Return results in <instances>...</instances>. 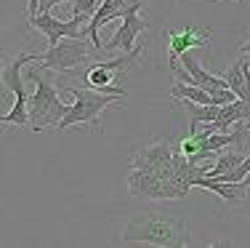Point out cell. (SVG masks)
Returning a JSON list of instances; mask_svg holds the SVG:
<instances>
[{"instance_id": "1", "label": "cell", "mask_w": 250, "mask_h": 248, "mask_svg": "<svg viewBox=\"0 0 250 248\" xmlns=\"http://www.w3.org/2000/svg\"><path fill=\"white\" fill-rule=\"evenodd\" d=\"M120 243H146L160 248H181L189 243L187 216L170 205H149L125 222Z\"/></svg>"}, {"instance_id": "2", "label": "cell", "mask_w": 250, "mask_h": 248, "mask_svg": "<svg viewBox=\"0 0 250 248\" xmlns=\"http://www.w3.org/2000/svg\"><path fill=\"white\" fill-rule=\"evenodd\" d=\"M53 69H48L45 64L40 67H29L27 69V80L35 83V93L29 96V128L32 131H43L64 120V115L69 112V107L62 102L56 83H53Z\"/></svg>"}, {"instance_id": "3", "label": "cell", "mask_w": 250, "mask_h": 248, "mask_svg": "<svg viewBox=\"0 0 250 248\" xmlns=\"http://www.w3.org/2000/svg\"><path fill=\"white\" fill-rule=\"evenodd\" d=\"M64 93L75 96V104L69 107V112L64 115V120L59 123V128H72L77 123H85L93 131H101V112L109 104H123L128 93L120 91H93V88H75V86H62Z\"/></svg>"}, {"instance_id": "4", "label": "cell", "mask_w": 250, "mask_h": 248, "mask_svg": "<svg viewBox=\"0 0 250 248\" xmlns=\"http://www.w3.org/2000/svg\"><path fill=\"white\" fill-rule=\"evenodd\" d=\"M29 62H43V51H35V54H19L16 59H3V93L11 91L16 93V102L8 112H3L0 123L5 126H29V93L24 88V75L21 67Z\"/></svg>"}, {"instance_id": "5", "label": "cell", "mask_w": 250, "mask_h": 248, "mask_svg": "<svg viewBox=\"0 0 250 248\" xmlns=\"http://www.w3.org/2000/svg\"><path fill=\"white\" fill-rule=\"evenodd\" d=\"M93 54H101L96 45H88L83 38H67L59 40L56 45H51L43 54V64L53 72H72L80 64H85L88 59H93Z\"/></svg>"}, {"instance_id": "6", "label": "cell", "mask_w": 250, "mask_h": 248, "mask_svg": "<svg viewBox=\"0 0 250 248\" xmlns=\"http://www.w3.org/2000/svg\"><path fill=\"white\" fill-rule=\"evenodd\" d=\"M88 19H91L88 14H75L69 22H59L48 11V14H38L32 19H27V24L43 32L48 38V45H56L62 38H88V24H85Z\"/></svg>"}, {"instance_id": "7", "label": "cell", "mask_w": 250, "mask_h": 248, "mask_svg": "<svg viewBox=\"0 0 250 248\" xmlns=\"http://www.w3.org/2000/svg\"><path fill=\"white\" fill-rule=\"evenodd\" d=\"M173 139L163 136L157 141H149V144L139 147V150L133 152V158H130V168H146V171H157V174H163V171H168L170 165H173Z\"/></svg>"}, {"instance_id": "8", "label": "cell", "mask_w": 250, "mask_h": 248, "mask_svg": "<svg viewBox=\"0 0 250 248\" xmlns=\"http://www.w3.org/2000/svg\"><path fill=\"white\" fill-rule=\"evenodd\" d=\"M168 54H170V69L178 64V59H181V54H187V51L192 48H205L208 43H210V29L208 27H170L168 32Z\"/></svg>"}, {"instance_id": "9", "label": "cell", "mask_w": 250, "mask_h": 248, "mask_svg": "<svg viewBox=\"0 0 250 248\" xmlns=\"http://www.w3.org/2000/svg\"><path fill=\"white\" fill-rule=\"evenodd\" d=\"M146 27H149V22L141 19V11H130L128 16H123L120 29H117V32L112 35L109 40H106L104 48H106V51H123V54L141 51V45L136 43V40H139L141 32H146Z\"/></svg>"}, {"instance_id": "10", "label": "cell", "mask_w": 250, "mask_h": 248, "mask_svg": "<svg viewBox=\"0 0 250 248\" xmlns=\"http://www.w3.org/2000/svg\"><path fill=\"white\" fill-rule=\"evenodd\" d=\"M128 192L136 200H168L163 176L157 171H146V168H130Z\"/></svg>"}, {"instance_id": "11", "label": "cell", "mask_w": 250, "mask_h": 248, "mask_svg": "<svg viewBox=\"0 0 250 248\" xmlns=\"http://www.w3.org/2000/svg\"><path fill=\"white\" fill-rule=\"evenodd\" d=\"M80 78H83V86L93 88V91H120V93H128L123 86H117V80L125 78V75L117 72V69H112V67H106L104 62L91 64V69H85Z\"/></svg>"}, {"instance_id": "12", "label": "cell", "mask_w": 250, "mask_h": 248, "mask_svg": "<svg viewBox=\"0 0 250 248\" xmlns=\"http://www.w3.org/2000/svg\"><path fill=\"white\" fill-rule=\"evenodd\" d=\"M194 187H202L208 192H216L224 203H242L248 195L250 181H221V179H213V176H200Z\"/></svg>"}, {"instance_id": "13", "label": "cell", "mask_w": 250, "mask_h": 248, "mask_svg": "<svg viewBox=\"0 0 250 248\" xmlns=\"http://www.w3.org/2000/svg\"><path fill=\"white\" fill-rule=\"evenodd\" d=\"M224 78H226V83H229L231 91L250 104V86H248V78H245V62H234L224 72Z\"/></svg>"}, {"instance_id": "14", "label": "cell", "mask_w": 250, "mask_h": 248, "mask_svg": "<svg viewBox=\"0 0 250 248\" xmlns=\"http://www.w3.org/2000/svg\"><path fill=\"white\" fill-rule=\"evenodd\" d=\"M181 102L189 112V123H213L221 115V104H197L189 99H181Z\"/></svg>"}, {"instance_id": "15", "label": "cell", "mask_w": 250, "mask_h": 248, "mask_svg": "<svg viewBox=\"0 0 250 248\" xmlns=\"http://www.w3.org/2000/svg\"><path fill=\"white\" fill-rule=\"evenodd\" d=\"M245 160H248V158L242 155L240 150H231V152H224V150H221L218 163L213 165L210 171H208V176H221V174H226V171H234V168H240Z\"/></svg>"}, {"instance_id": "16", "label": "cell", "mask_w": 250, "mask_h": 248, "mask_svg": "<svg viewBox=\"0 0 250 248\" xmlns=\"http://www.w3.org/2000/svg\"><path fill=\"white\" fill-rule=\"evenodd\" d=\"M59 3H72V0H40V14H48L53 5H59Z\"/></svg>"}, {"instance_id": "17", "label": "cell", "mask_w": 250, "mask_h": 248, "mask_svg": "<svg viewBox=\"0 0 250 248\" xmlns=\"http://www.w3.org/2000/svg\"><path fill=\"white\" fill-rule=\"evenodd\" d=\"M40 14V0H27V19Z\"/></svg>"}, {"instance_id": "18", "label": "cell", "mask_w": 250, "mask_h": 248, "mask_svg": "<svg viewBox=\"0 0 250 248\" xmlns=\"http://www.w3.org/2000/svg\"><path fill=\"white\" fill-rule=\"evenodd\" d=\"M240 54H250V38L245 40V43L240 45Z\"/></svg>"}, {"instance_id": "19", "label": "cell", "mask_w": 250, "mask_h": 248, "mask_svg": "<svg viewBox=\"0 0 250 248\" xmlns=\"http://www.w3.org/2000/svg\"><path fill=\"white\" fill-rule=\"evenodd\" d=\"M245 78H248V86H250V67H248V62H245Z\"/></svg>"}, {"instance_id": "20", "label": "cell", "mask_w": 250, "mask_h": 248, "mask_svg": "<svg viewBox=\"0 0 250 248\" xmlns=\"http://www.w3.org/2000/svg\"><path fill=\"white\" fill-rule=\"evenodd\" d=\"M234 3H237V0H234Z\"/></svg>"}]
</instances>
